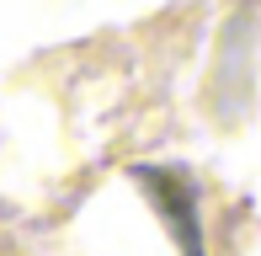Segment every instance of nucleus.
Instances as JSON below:
<instances>
[{"label":"nucleus","instance_id":"nucleus-1","mask_svg":"<svg viewBox=\"0 0 261 256\" xmlns=\"http://www.w3.org/2000/svg\"><path fill=\"white\" fill-rule=\"evenodd\" d=\"M128 176L139 182V187H149V203L165 214V224L181 235L187 256H203V224H197V182L187 166H149V160H139Z\"/></svg>","mask_w":261,"mask_h":256}]
</instances>
